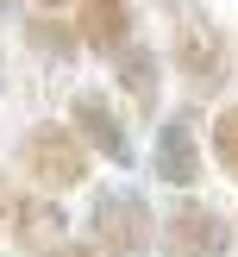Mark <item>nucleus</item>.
<instances>
[{"label":"nucleus","mask_w":238,"mask_h":257,"mask_svg":"<svg viewBox=\"0 0 238 257\" xmlns=\"http://www.w3.org/2000/svg\"><path fill=\"white\" fill-rule=\"evenodd\" d=\"M213 157H219V170L238 182V100H225V107L213 113Z\"/></svg>","instance_id":"nucleus-11"},{"label":"nucleus","mask_w":238,"mask_h":257,"mask_svg":"<svg viewBox=\"0 0 238 257\" xmlns=\"http://www.w3.org/2000/svg\"><path fill=\"white\" fill-rule=\"evenodd\" d=\"M13 238H19L25 251H50V245H63V207H50V201H32V195H19V207H13V226H7Z\"/></svg>","instance_id":"nucleus-9"},{"label":"nucleus","mask_w":238,"mask_h":257,"mask_svg":"<svg viewBox=\"0 0 238 257\" xmlns=\"http://www.w3.org/2000/svg\"><path fill=\"white\" fill-rule=\"evenodd\" d=\"M69 119H75V132L88 138L94 157H107L113 170H132V132H125L119 107H113L100 88H82V94L69 100Z\"/></svg>","instance_id":"nucleus-5"},{"label":"nucleus","mask_w":238,"mask_h":257,"mask_svg":"<svg viewBox=\"0 0 238 257\" xmlns=\"http://www.w3.org/2000/svg\"><path fill=\"white\" fill-rule=\"evenodd\" d=\"M113 82L125 88V100H132L138 113H157V82H163V69H157V50H144V44H125L119 57H113Z\"/></svg>","instance_id":"nucleus-8"},{"label":"nucleus","mask_w":238,"mask_h":257,"mask_svg":"<svg viewBox=\"0 0 238 257\" xmlns=\"http://www.w3.org/2000/svg\"><path fill=\"white\" fill-rule=\"evenodd\" d=\"M157 213H150V201L138 195V188H100L94 207H88V238L94 245H107L113 257H144L157 245Z\"/></svg>","instance_id":"nucleus-3"},{"label":"nucleus","mask_w":238,"mask_h":257,"mask_svg":"<svg viewBox=\"0 0 238 257\" xmlns=\"http://www.w3.org/2000/svg\"><path fill=\"white\" fill-rule=\"evenodd\" d=\"M38 13H63V7H82V0H32Z\"/></svg>","instance_id":"nucleus-14"},{"label":"nucleus","mask_w":238,"mask_h":257,"mask_svg":"<svg viewBox=\"0 0 238 257\" xmlns=\"http://www.w3.org/2000/svg\"><path fill=\"white\" fill-rule=\"evenodd\" d=\"M150 176H157V182H169V188H194V182H200V138H194V113H169V119H157Z\"/></svg>","instance_id":"nucleus-6"},{"label":"nucleus","mask_w":238,"mask_h":257,"mask_svg":"<svg viewBox=\"0 0 238 257\" xmlns=\"http://www.w3.org/2000/svg\"><path fill=\"white\" fill-rule=\"evenodd\" d=\"M169 57H175V69H182V82L194 88V94H219L225 75H232V44H225V32L200 7H182V13H175Z\"/></svg>","instance_id":"nucleus-1"},{"label":"nucleus","mask_w":238,"mask_h":257,"mask_svg":"<svg viewBox=\"0 0 238 257\" xmlns=\"http://www.w3.org/2000/svg\"><path fill=\"white\" fill-rule=\"evenodd\" d=\"M25 38H32L38 50H50V57H75V44H82L75 19H69V25H57L50 13H44V19H25Z\"/></svg>","instance_id":"nucleus-10"},{"label":"nucleus","mask_w":238,"mask_h":257,"mask_svg":"<svg viewBox=\"0 0 238 257\" xmlns=\"http://www.w3.org/2000/svg\"><path fill=\"white\" fill-rule=\"evenodd\" d=\"M157 251L163 257H225L232 251V220L207 201H175L157 226Z\"/></svg>","instance_id":"nucleus-4"},{"label":"nucleus","mask_w":238,"mask_h":257,"mask_svg":"<svg viewBox=\"0 0 238 257\" xmlns=\"http://www.w3.org/2000/svg\"><path fill=\"white\" fill-rule=\"evenodd\" d=\"M19 170L32 188H44V195H69V188L88 182V138L75 132V125H32L19 145Z\"/></svg>","instance_id":"nucleus-2"},{"label":"nucleus","mask_w":238,"mask_h":257,"mask_svg":"<svg viewBox=\"0 0 238 257\" xmlns=\"http://www.w3.org/2000/svg\"><path fill=\"white\" fill-rule=\"evenodd\" d=\"M38 257H113V251L94 245V238H82V245H75V238H63V245H50V251H38Z\"/></svg>","instance_id":"nucleus-12"},{"label":"nucleus","mask_w":238,"mask_h":257,"mask_svg":"<svg viewBox=\"0 0 238 257\" xmlns=\"http://www.w3.org/2000/svg\"><path fill=\"white\" fill-rule=\"evenodd\" d=\"M75 32H82V50L119 57L132 44V0H82L75 7Z\"/></svg>","instance_id":"nucleus-7"},{"label":"nucleus","mask_w":238,"mask_h":257,"mask_svg":"<svg viewBox=\"0 0 238 257\" xmlns=\"http://www.w3.org/2000/svg\"><path fill=\"white\" fill-rule=\"evenodd\" d=\"M7 7H13V0H0V13H7Z\"/></svg>","instance_id":"nucleus-15"},{"label":"nucleus","mask_w":238,"mask_h":257,"mask_svg":"<svg viewBox=\"0 0 238 257\" xmlns=\"http://www.w3.org/2000/svg\"><path fill=\"white\" fill-rule=\"evenodd\" d=\"M13 207H19V195H13V188L0 182V226H13Z\"/></svg>","instance_id":"nucleus-13"}]
</instances>
